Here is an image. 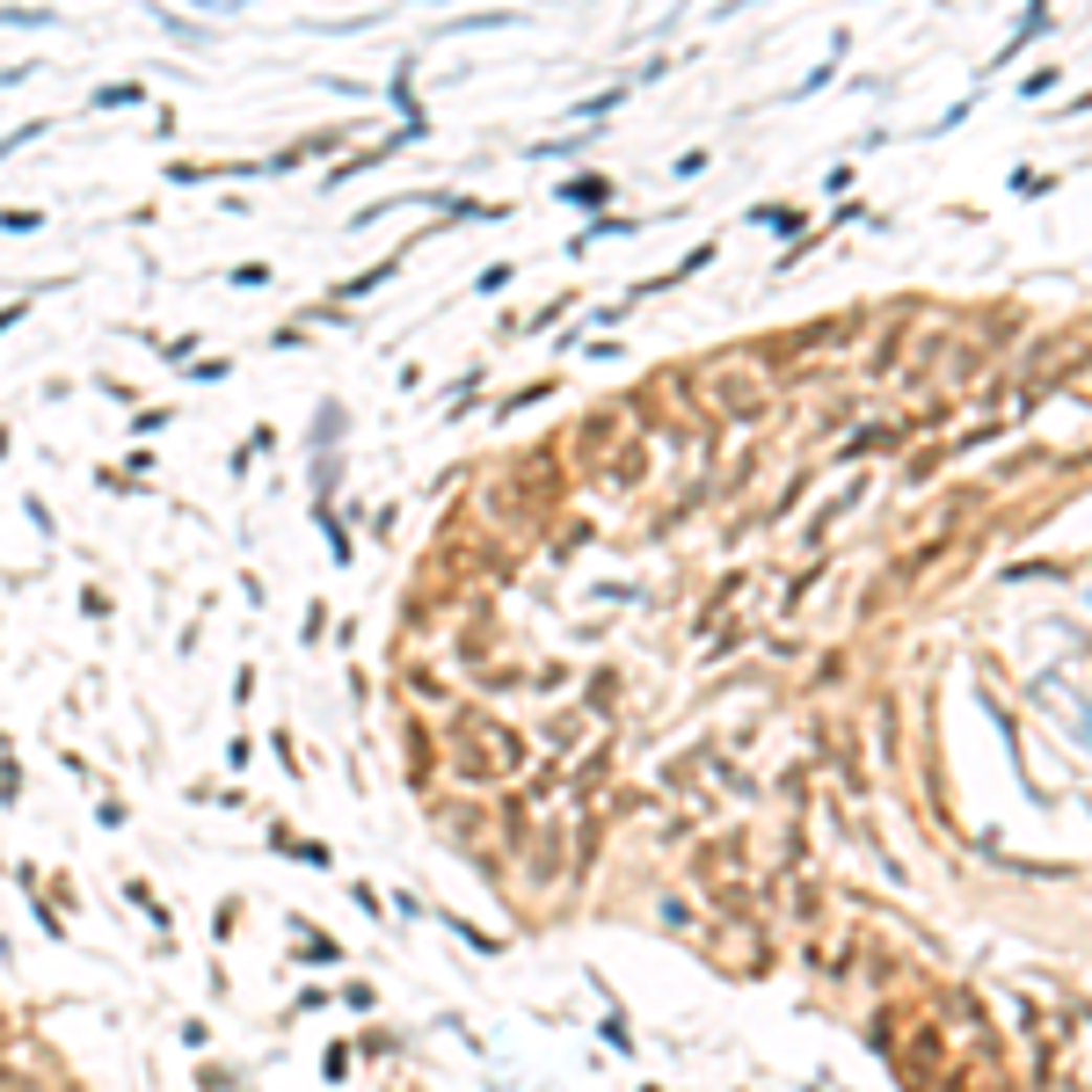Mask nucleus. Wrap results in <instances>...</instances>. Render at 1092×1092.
I'll return each mask as SVG.
<instances>
[{
	"mask_svg": "<svg viewBox=\"0 0 1092 1092\" xmlns=\"http://www.w3.org/2000/svg\"><path fill=\"white\" fill-rule=\"evenodd\" d=\"M292 933H299L292 939V961H299V968H342V961H350V946L335 933H320L307 911H292Z\"/></svg>",
	"mask_w": 1092,
	"mask_h": 1092,
	"instance_id": "1",
	"label": "nucleus"
},
{
	"mask_svg": "<svg viewBox=\"0 0 1092 1092\" xmlns=\"http://www.w3.org/2000/svg\"><path fill=\"white\" fill-rule=\"evenodd\" d=\"M270 852H292V860H307V867H335V852L328 845H313V838H299V830H270Z\"/></svg>",
	"mask_w": 1092,
	"mask_h": 1092,
	"instance_id": "2",
	"label": "nucleus"
},
{
	"mask_svg": "<svg viewBox=\"0 0 1092 1092\" xmlns=\"http://www.w3.org/2000/svg\"><path fill=\"white\" fill-rule=\"evenodd\" d=\"M335 1005H350L357 1020H372V1012H379V983H372V976H342V990H335Z\"/></svg>",
	"mask_w": 1092,
	"mask_h": 1092,
	"instance_id": "3",
	"label": "nucleus"
},
{
	"mask_svg": "<svg viewBox=\"0 0 1092 1092\" xmlns=\"http://www.w3.org/2000/svg\"><path fill=\"white\" fill-rule=\"evenodd\" d=\"M125 904H139V911H147V918H154V933L168 939L175 933V911H168V904H160L154 889H147V882H125Z\"/></svg>",
	"mask_w": 1092,
	"mask_h": 1092,
	"instance_id": "4",
	"label": "nucleus"
},
{
	"mask_svg": "<svg viewBox=\"0 0 1092 1092\" xmlns=\"http://www.w3.org/2000/svg\"><path fill=\"white\" fill-rule=\"evenodd\" d=\"M241 918H248V904H241V896H219V911H211V946H233Z\"/></svg>",
	"mask_w": 1092,
	"mask_h": 1092,
	"instance_id": "5",
	"label": "nucleus"
},
{
	"mask_svg": "<svg viewBox=\"0 0 1092 1092\" xmlns=\"http://www.w3.org/2000/svg\"><path fill=\"white\" fill-rule=\"evenodd\" d=\"M350 1071H357V1049H350V1042H328V1049H320V1078H328V1086H350Z\"/></svg>",
	"mask_w": 1092,
	"mask_h": 1092,
	"instance_id": "6",
	"label": "nucleus"
},
{
	"mask_svg": "<svg viewBox=\"0 0 1092 1092\" xmlns=\"http://www.w3.org/2000/svg\"><path fill=\"white\" fill-rule=\"evenodd\" d=\"M350 1049H357V1056H372V1064H386V1056L401 1049V1034H394V1027H364V1034H357Z\"/></svg>",
	"mask_w": 1092,
	"mask_h": 1092,
	"instance_id": "7",
	"label": "nucleus"
},
{
	"mask_svg": "<svg viewBox=\"0 0 1092 1092\" xmlns=\"http://www.w3.org/2000/svg\"><path fill=\"white\" fill-rule=\"evenodd\" d=\"M335 1005V990L328 983H299V998H292V1020H307V1012H328Z\"/></svg>",
	"mask_w": 1092,
	"mask_h": 1092,
	"instance_id": "8",
	"label": "nucleus"
},
{
	"mask_svg": "<svg viewBox=\"0 0 1092 1092\" xmlns=\"http://www.w3.org/2000/svg\"><path fill=\"white\" fill-rule=\"evenodd\" d=\"M197 1086H204V1092H248V1078H241V1071H226V1064H204V1071H197Z\"/></svg>",
	"mask_w": 1092,
	"mask_h": 1092,
	"instance_id": "9",
	"label": "nucleus"
},
{
	"mask_svg": "<svg viewBox=\"0 0 1092 1092\" xmlns=\"http://www.w3.org/2000/svg\"><path fill=\"white\" fill-rule=\"evenodd\" d=\"M175 1042H182V1049H204L211 1027H204V1020H175Z\"/></svg>",
	"mask_w": 1092,
	"mask_h": 1092,
	"instance_id": "10",
	"label": "nucleus"
},
{
	"mask_svg": "<svg viewBox=\"0 0 1092 1092\" xmlns=\"http://www.w3.org/2000/svg\"><path fill=\"white\" fill-rule=\"evenodd\" d=\"M350 896L364 904V918H386V904H379V889H372V882H350Z\"/></svg>",
	"mask_w": 1092,
	"mask_h": 1092,
	"instance_id": "11",
	"label": "nucleus"
},
{
	"mask_svg": "<svg viewBox=\"0 0 1092 1092\" xmlns=\"http://www.w3.org/2000/svg\"><path fill=\"white\" fill-rule=\"evenodd\" d=\"M0 1092H29V1078H22L15 1064H0Z\"/></svg>",
	"mask_w": 1092,
	"mask_h": 1092,
	"instance_id": "12",
	"label": "nucleus"
}]
</instances>
